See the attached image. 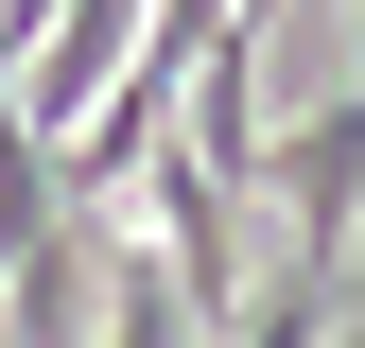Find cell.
<instances>
[{
  "label": "cell",
  "mask_w": 365,
  "mask_h": 348,
  "mask_svg": "<svg viewBox=\"0 0 365 348\" xmlns=\"http://www.w3.org/2000/svg\"><path fill=\"white\" fill-rule=\"evenodd\" d=\"M261 192L296 209V261H348V244H365V70H348V87H331L313 122H279Z\"/></svg>",
  "instance_id": "obj_1"
}]
</instances>
